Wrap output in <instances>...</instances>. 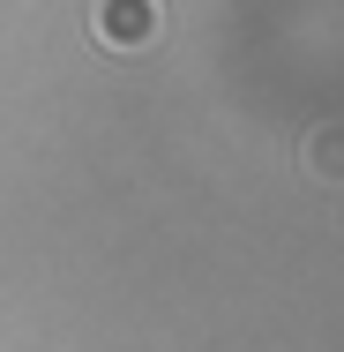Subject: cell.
<instances>
[{
  "label": "cell",
  "instance_id": "6da1fadb",
  "mask_svg": "<svg viewBox=\"0 0 344 352\" xmlns=\"http://www.w3.org/2000/svg\"><path fill=\"white\" fill-rule=\"evenodd\" d=\"M90 30H98V45H113V53H142V45H157L165 8H157V0H98Z\"/></svg>",
  "mask_w": 344,
  "mask_h": 352
},
{
  "label": "cell",
  "instance_id": "7a4b0ae2",
  "mask_svg": "<svg viewBox=\"0 0 344 352\" xmlns=\"http://www.w3.org/2000/svg\"><path fill=\"white\" fill-rule=\"evenodd\" d=\"M307 173L314 180H344V128H314L307 135Z\"/></svg>",
  "mask_w": 344,
  "mask_h": 352
}]
</instances>
